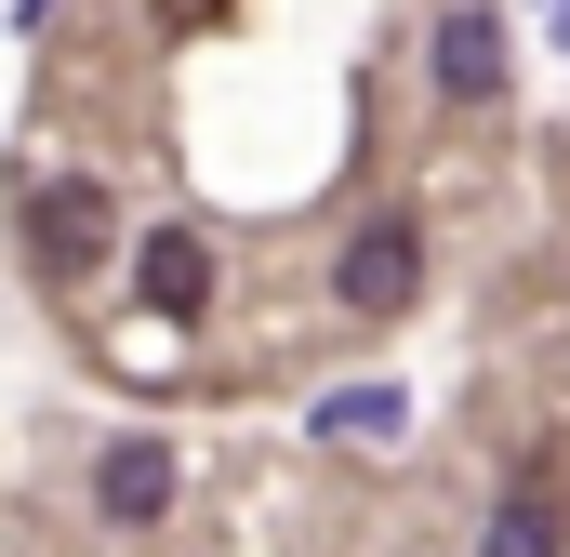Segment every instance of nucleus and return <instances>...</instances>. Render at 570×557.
Wrapping results in <instances>:
<instances>
[{
    "instance_id": "3",
    "label": "nucleus",
    "mask_w": 570,
    "mask_h": 557,
    "mask_svg": "<svg viewBox=\"0 0 570 557\" xmlns=\"http://www.w3.org/2000/svg\"><path fill=\"white\" fill-rule=\"evenodd\" d=\"M94 505H107L120 531H146V518L173 505V451H159V438H120V451L94 465Z\"/></svg>"
},
{
    "instance_id": "4",
    "label": "nucleus",
    "mask_w": 570,
    "mask_h": 557,
    "mask_svg": "<svg viewBox=\"0 0 570 557\" xmlns=\"http://www.w3.org/2000/svg\"><path fill=\"white\" fill-rule=\"evenodd\" d=\"M134 278H146L159 319H199V305H213V253H199V226H159V240L134 253Z\"/></svg>"
},
{
    "instance_id": "1",
    "label": "nucleus",
    "mask_w": 570,
    "mask_h": 557,
    "mask_svg": "<svg viewBox=\"0 0 570 557\" xmlns=\"http://www.w3.org/2000/svg\"><path fill=\"white\" fill-rule=\"evenodd\" d=\"M94 253H107V186L40 173V186H27V266L40 278H94Z\"/></svg>"
},
{
    "instance_id": "2",
    "label": "nucleus",
    "mask_w": 570,
    "mask_h": 557,
    "mask_svg": "<svg viewBox=\"0 0 570 557\" xmlns=\"http://www.w3.org/2000/svg\"><path fill=\"white\" fill-rule=\"evenodd\" d=\"M332 292H345L358 319H399V305L425 292V240H412L399 213H385V226H358V240H345V266H332Z\"/></svg>"
},
{
    "instance_id": "6",
    "label": "nucleus",
    "mask_w": 570,
    "mask_h": 557,
    "mask_svg": "<svg viewBox=\"0 0 570 557\" xmlns=\"http://www.w3.org/2000/svg\"><path fill=\"white\" fill-rule=\"evenodd\" d=\"M318 438L385 451V438H412V399H399V385H345V399H318Z\"/></svg>"
},
{
    "instance_id": "8",
    "label": "nucleus",
    "mask_w": 570,
    "mask_h": 557,
    "mask_svg": "<svg viewBox=\"0 0 570 557\" xmlns=\"http://www.w3.org/2000/svg\"><path fill=\"white\" fill-rule=\"evenodd\" d=\"M544 40H558V53H570V0H544Z\"/></svg>"
},
{
    "instance_id": "5",
    "label": "nucleus",
    "mask_w": 570,
    "mask_h": 557,
    "mask_svg": "<svg viewBox=\"0 0 570 557\" xmlns=\"http://www.w3.org/2000/svg\"><path fill=\"white\" fill-rule=\"evenodd\" d=\"M438 94H451V107H491V94H504V27H491V13H451V27H438Z\"/></svg>"
},
{
    "instance_id": "7",
    "label": "nucleus",
    "mask_w": 570,
    "mask_h": 557,
    "mask_svg": "<svg viewBox=\"0 0 570 557\" xmlns=\"http://www.w3.org/2000/svg\"><path fill=\"white\" fill-rule=\"evenodd\" d=\"M478 557H558V505H504V518L478 531Z\"/></svg>"
}]
</instances>
